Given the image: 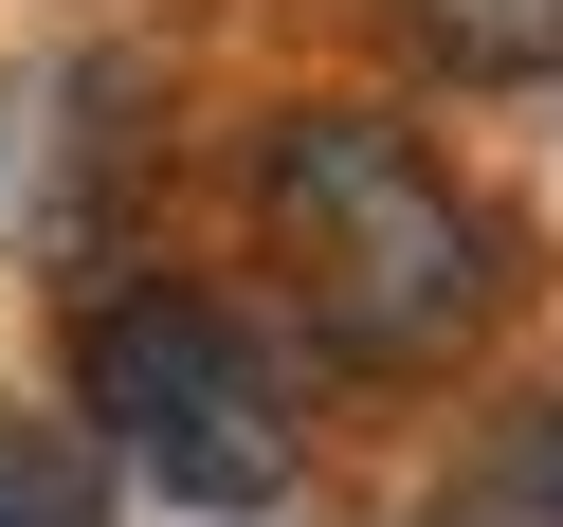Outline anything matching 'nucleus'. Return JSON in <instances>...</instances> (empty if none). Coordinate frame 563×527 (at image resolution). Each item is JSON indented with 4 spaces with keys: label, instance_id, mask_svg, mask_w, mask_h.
Here are the masks:
<instances>
[{
    "label": "nucleus",
    "instance_id": "39448f33",
    "mask_svg": "<svg viewBox=\"0 0 563 527\" xmlns=\"http://www.w3.org/2000/svg\"><path fill=\"white\" fill-rule=\"evenodd\" d=\"M0 527H110V454L74 418H0Z\"/></svg>",
    "mask_w": 563,
    "mask_h": 527
},
{
    "label": "nucleus",
    "instance_id": "7ed1b4c3",
    "mask_svg": "<svg viewBox=\"0 0 563 527\" xmlns=\"http://www.w3.org/2000/svg\"><path fill=\"white\" fill-rule=\"evenodd\" d=\"M400 37L454 91H527V74H563V0H400Z\"/></svg>",
    "mask_w": 563,
    "mask_h": 527
},
{
    "label": "nucleus",
    "instance_id": "f257e3e1",
    "mask_svg": "<svg viewBox=\"0 0 563 527\" xmlns=\"http://www.w3.org/2000/svg\"><path fill=\"white\" fill-rule=\"evenodd\" d=\"M273 200V255H291V309L345 345V364H454L490 309V237L473 200L418 164V128L382 110H291L255 164Z\"/></svg>",
    "mask_w": 563,
    "mask_h": 527
},
{
    "label": "nucleus",
    "instance_id": "f03ea898",
    "mask_svg": "<svg viewBox=\"0 0 563 527\" xmlns=\"http://www.w3.org/2000/svg\"><path fill=\"white\" fill-rule=\"evenodd\" d=\"M74 382H91V437H110L146 491H183V509H273V491H291V400H273V364H255L236 309H200V292H91Z\"/></svg>",
    "mask_w": 563,
    "mask_h": 527
},
{
    "label": "nucleus",
    "instance_id": "20e7f679",
    "mask_svg": "<svg viewBox=\"0 0 563 527\" xmlns=\"http://www.w3.org/2000/svg\"><path fill=\"white\" fill-rule=\"evenodd\" d=\"M418 527H563V400H527V418H509V437H490Z\"/></svg>",
    "mask_w": 563,
    "mask_h": 527
}]
</instances>
